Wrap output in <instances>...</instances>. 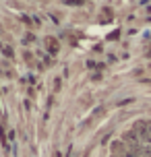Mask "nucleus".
Instances as JSON below:
<instances>
[{"mask_svg":"<svg viewBox=\"0 0 151 157\" xmlns=\"http://www.w3.org/2000/svg\"><path fill=\"white\" fill-rule=\"evenodd\" d=\"M110 157H151V122L126 130L112 147Z\"/></svg>","mask_w":151,"mask_h":157,"instance_id":"obj_1","label":"nucleus"}]
</instances>
